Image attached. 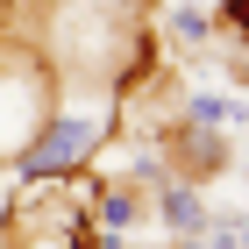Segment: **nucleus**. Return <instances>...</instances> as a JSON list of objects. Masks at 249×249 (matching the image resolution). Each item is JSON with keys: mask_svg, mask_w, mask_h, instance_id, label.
Returning a JSON list of instances; mask_svg holds the SVG:
<instances>
[{"mask_svg": "<svg viewBox=\"0 0 249 249\" xmlns=\"http://www.w3.org/2000/svg\"><path fill=\"white\" fill-rule=\"evenodd\" d=\"M93 142H100V128L93 121H50V128L21 150V178H50V171H71L78 157H93Z\"/></svg>", "mask_w": 249, "mask_h": 249, "instance_id": "obj_1", "label": "nucleus"}, {"mask_svg": "<svg viewBox=\"0 0 249 249\" xmlns=\"http://www.w3.org/2000/svg\"><path fill=\"white\" fill-rule=\"evenodd\" d=\"M164 221H171V228H185V235H199V228H207V207H199L185 185H164Z\"/></svg>", "mask_w": 249, "mask_h": 249, "instance_id": "obj_2", "label": "nucleus"}, {"mask_svg": "<svg viewBox=\"0 0 249 249\" xmlns=\"http://www.w3.org/2000/svg\"><path fill=\"white\" fill-rule=\"evenodd\" d=\"M207 29H213V21L199 15V7H178V36H185V43H207Z\"/></svg>", "mask_w": 249, "mask_h": 249, "instance_id": "obj_3", "label": "nucleus"}, {"mask_svg": "<svg viewBox=\"0 0 249 249\" xmlns=\"http://www.w3.org/2000/svg\"><path fill=\"white\" fill-rule=\"evenodd\" d=\"M228 114H235V107H228V100H213V93L192 100V121H228Z\"/></svg>", "mask_w": 249, "mask_h": 249, "instance_id": "obj_4", "label": "nucleus"}, {"mask_svg": "<svg viewBox=\"0 0 249 249\" xmlns=\"http://www.w3.org/2000/svg\"><path fill=\"white\" fill-rule=\"evenodd\" d=\"M221 15H228L235 29H249V0H228V7H221Z\"/></svg>", "mask_w": 249, "mask_h": 249, "instance_id": "obj_5", "label": "nucleus"}, {"mask_svg": "<svg viewBox=\"0 0 249 249\" xmlns=\"http://www.w3.org/2000/svg\"><path fill=\"white\" fill-rule=\"evenodd\" d=\"M192 249H213V242H199V235H192Z\"/></svg>", "mask_w": 249, "mask_h": 249, "instance_id": "obj_6", "label": "nucleus"}, {"mask_svg": "<svg viewBox=\"0 0 249 249\" xmlns=\"http://www.w3.org/2000/svg\"><path fill=\"white\" fill-rule=\"evenodd\" d=\"M121 7H135V0H121Z\"/></svg>", "mask_w": 249, "mask_h": 249, "instance_id": "obj_7", "label": "nucleus"}, {"mask_svg": "<svg viewBox=\"0 0 249 249\" xmlns=\"http://www.w3.org/2000/svg\"><path fill=\"white\" fill-rule=\"evenodd\" d=\"M0 7H7V0H0Z\"/></svg>", "mask_w": 249, "mask_h": 249, "instance_id": "obj_8", "label": "nucleus"}]
</instances>
